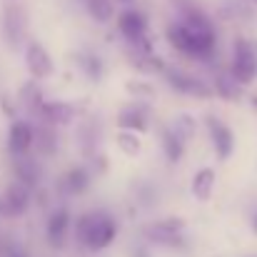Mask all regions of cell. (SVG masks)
<instances>
[{"instance_id":"1","label":"cell","mask_w":257,"mask_h":257,"mask_svg":"<svg viewBox=\"0 0 257 257\" xmlns=\"http://www.w3.org/2000/svg\"><path fill=\"white\" fill-rule=\"evenodd\" d=\"M165 35L175 50H180L190 58H197V60H210L215 53V45H217L215 28H212L210 18L200 8H192V5L182 8V20L170 23Z\"/></svg>"},{"instance_id":"2","label":"cell","mask_w":257,"mask_h":257,"mask_svg":"<svg viewBox=\"0 0 257 257\" xmlns=\"http://www.w3.org/2000/svg\"><path fill=\"white\" fill-rule=\"evenodd\" d=\"M75 237H78L80 245H85L90 250H105V247H110L115 242L117 225L102 210L87 212V215H80L78 222H75Z\"/></svg>"},{"instance_id":"3","label":"cell","mask_w":257,"mask_h":257,"mask_svg":"<svg viewBox=\"0 0 257 257\" xmlns=\"http://www.w3.org/2000/svg\"><path fill=\"white\" fill-rule=\"evenodd\" d=\"M230 75L237 80V85H250L257 78V55L255 45L245 38H237L232 45V68Z\"/></svg>"},{"instance_id":"4","label":"cell","mask_w":257,"mask_h":257,"mask_svg":"<svg viewBox=\"0 0 257 257\" xmlns=\"http://www.w3.org/2000/svg\"><path fill=\"white\" fill-rule=\"evenodd\" d=\"M182 232H185V220L180 217H168L145 227V237L160 247H182Z\"/></svg>"},{"instance_id":"5","label":"cell","mask_w":257,"mask_h":257,"mask_svg":"<svg viewBox=\"0 0 257 257\" xmlns=\"http://www.w3.org/2000/svg\"><path fill=\"white\" fill-rule=\"evenodd\" d=\"M25 65H28L33 80H48L55 73V65H53L50 53L40 43H35V40L28 43V48H25Z\"/></svg>"},{"instance_id":"6","label":"cell","mask_w":257,"mask_h":257,"mask_svg":"<svg viewBox=\"0 0 257 257\" xmlns=\"http://www.w3.org/2000/svg\"><path fill=\"white\" fill-rule=\"evenodd\" d=\"M33 140H35V127H33L28 120H13V122H10V130H8V150H10L13 158L28 155L30 148H33Z\"/></svg>"},{"instance_id":"7","label":"cell","mask_w":257,"mask_h":257,"mask_svg":"<svg viewBox=\"0 0 257 257\" xmlns=\"http://www.w3.org/2000/svg\"><path fill=\"white\" fill-rule=\"evenodd\" d=\"M30 207V187H25L23 182H13L5 190V197L0 200V212L8 217H20L25 215V210Z\"/></svg>"},{"instance_id":"8","label":"cell","mask_w":257,"mask_h":257,"mask_svg":"<svg viewBox=\"0 0 257 257\" xmlns=\"http://www.w3.org/2000/svg\"><path fill=\"white\" fill-rule=\"evenodd\" d=\"M165 80L170 83V87H175L177 92H182V95H192V97H212L215 95V90L207 85V83H202V80H197V78H192V75H187V73H180V70H168L165 68Z\"/></svg>"},{"instance_id":"9","label":"cell","mask_w":257,"mask_h":257,"mask_svg":"<svg viewBox=\"0 0 257 257\" xmlns=\"http://www.w3.org/2000/svg\"><path fill=\"white\" fill-rule=\"evenodd\" d=\"M3 38L10 48H18L25 35V15L18 5H5L3 10Z\"/></svg>"},{"instance_id":"10","label":"cell","mask_w":257,"mask_h":257,"mask_svg":"<svg viewBox=\"0 0 257 257\" xmlns=\"http://www.w3.org/2000/svg\"><path fill=\"white\" fill-rule=\"evenodd\" d=\"M117 30H120L122 38L130 40V43L145 38V33H148V18H145V13H140V10H135V8L122 10V13L117 15Z\"/></svg>"},{"instance_id":"11","label":"cell","mask_w":257,"mask_h":257,"mask_svg":"<svg viewBox=\"0 0 257 257\" xmlns=\"http://www.w3.org/2000/svg\"><path fill=\"white\" fill-rule=\"evenodd\" d=\"M207 127H210V138H212V145H215V153H217V158L225 163L230 155H232V148H235V135H232V130L222 122V120H217V117H207Z\"/></svg>"},{"instance_id":"12","label":"cell","mask_w":257,"mask_h":257,"mask_svg":"<svg viewBox=\"0 0 257 257\" xmlns=\"http://www.w3.org/2000/svg\"><path fill=\"white\" fill-rule=\"evenodd\" d=\"M38 112H40L43 120H45L48 125H53V127L68 125V122H73V117H75V107H73L70 102H63V100H43L40 107H38Z\"/></svg>"},{"instance_id":"13","label":"cell","mask_w":257,"mask_h":257,"mask_svg":"<svg viewBox=\"0 0 257 257\" xmlns=\"http://www.w3.org/2000/svg\"><path fill=\"white\" fill-rule=\"evenodd\" d=\"M68 227H70V212L65 207L53 210L50 217H48V227H45L48 242L53 247H63L65 245V237H68Z\"/></svg>"},{"instance_id":"14","label":"cell","mask_w":257,"mask_h":257,"mask_svg":"<svg viewBox=\"0 0 257 257\" xmlns=\"http://www.w3.org/2000/svg\"><path fill=\"white\" fill-rule=\"evenodd\" d=\"M13 172H15V180L18 182H23L25 187H38V182H40V168H38V163L35 160H30L28 155H20V158H15V165H13Z\"/></svg>"},{"instance_id":"15","label":"cell","mask_w":257,"mask_h":257,"mask_svg":"<svg viewBox=\"0 0 257 257\" xmlns=\"http://www.w3.org/2000/svg\"><path fill=\"white\" fill-rule=\"evenodd\" d=\"M192 197L200 200V202H207L212 197V190H215V170L212 168H200L192 177Z\"/></svg>"},{"instance_id":"16","label":"cell","mask_w":257,"mask_h":257,"mask_svg":"<svg viewBox=\"0 0 257 257\" xmlns=\"http://www.w3.org/2000/svg\"><path fill=\"white\" fill-rule=\"evenodd\" d=\"M117 127L130 133H145L148 130V112L145 107H125L117 115Z\"/></svg>"},{"instance_id":"17","label":"cell","mask_w":257,"mask_h":257,"mask_svg":"<svg viewBox=\"0 0 257 257\" xmlns=\"http://www.w3.org/2000/svg\"><path fill=\"white\" fill-rule=\"evenodd\" d=\"M160 140H163V153H165L168 163H180L185 155V140H180L172 127H163Z\"/></svg>"},{"instance_id":"18","label":"cell","mask_w":257,"mask_h":257,"mask_svg":"<svg viewBox=\"0 0 257 257\" xmlns=\"http://www.w3.org/2000/svg\"><path fill=\"white\" fill-rule=\"evenodd\" d=\"M83 5L95 23H110L115 18V8L110 0H83Z\"/></svg>"},{"instance_id":"19","label":"cell","mask_w":257,"mask_h":257,"mask_svg":"<svg viewBox=\"0 0 257 257\" xmlns=\"http://www.w3.org/2000/svg\"><path fill=\"white\" fill-rule=\"evenodd\" d=\"M63 185L70 195H83L87 190V185H90V175H87L85 168H73V170H68Z\"/></svg>"},{"instance_id":"20","label":"cell","mask_w":257,"mask_h":257,"mask_svg":"<svg viewBox=\"0 0 257 257\" xmlns=\"http://www.w3.org/2000/svg\"><path fill=\"white\" fill-rule=\"evenodd\" d=\"M133 65L140 70V73H165V60L163 58H158L153 50L150 53H138L135 58H133Z\"/></svg>"},{"instance_id":"21","label":"cell","mask_w":257,"mask_h":257,"mask_svg":"<svg viewBox=\"0 0 257 257\" xmlns=\"http://www.w3.org/2000/svg\"><path fill=\"white\" fill-rule=\"evenodd\" d=\"M33 145H38V150H40L43 155H53V153L58 150V138H55L53 125H50V127H40V130H35V140H33Z\"/></svg>"},{"instance_id":"22","label":"cell","mask_w":257,"mask_h":257,"mask_svg":"<svg viewBox=\"0 0 257 257\" xmlns=\"http://www.w3.org/2000/svg\"><path fill=\"white\" fill-rule=\"evenodd\" d=\"M215 95L225 97V100H237V80L230 73H217L215 78Z\"/></svg>"},{"instance_id":"23","label":"cell","mask_w":257,"mask_h":257,"mask_svg":"<svg viewBox=\"0 0 257 257\" xmlns=\"http://www.w3.org/2000/svg\"><path fill=\"white\" fill-rule=\"evenodd\" d=\"M78 63H80L83 73H85L90 80H100V78H102V60H100L97 55H92V53H80V55H78Z\"/></svg>"},{"instance_id":"24","label":"cell","mask_w":257,"mask_h":257,"mask_svg":"<svg viewBox=\"0 0 257 257\" xmlns=\"http://www.w3.org/2000/svg\"><path fill=\"white\" fill-rule=\"evenodd\" d=\"M115 143H117V148H120L125 155H140V150H143L140 140H138V138H135V133H130V130H122V133H117Z\"/></svg>"},{"instance_id":"25","label":"cell","mask_w":257,"mask_h":257,"mask_svg":"<svg viewBox=\"0 0 257 257\" xmlns=\"http://www.w3.org/2000/svg\"><path fill=\"white\" fill-rule=\"evenodd\" d=\"M172 130H175V135H177L180 140L187 143V140L195 135V120H192L190 115H177L175 122H172Z\"/></svg>"},{"instance_id":"26","label":"cell","mask_w":257,"mask_h":257,"mask_svg":"<svg viewBox=\"0 0 257 257\" xmlns=\"http://www.w3.org/2000/svg\"><path fill=\"white\" fill-rule=\"evenodd\" d=\"M23 100H25L28 110H33V112H38V107H40V102H43L40 90H38L35 85H25L23 87Z\"/></svg>"},{"instance_id":"27","label":"cell","mask_w":257,"mask_h":257,"mask_svg":"<svg viewBox=\"0 0 257 257\" xmlns=\"http://www.w3.org/2000/svg\"><path fill=\"white\" fill-rule=\"evenodd\" d=\"M127 90L135 92V95H153L155 92L153 85H148V83H127Z\"/></svg>"},{"instance_id":"28","label":"cell","mask_w":257,"mask_h":257,"mask_svg":"<svg viewBox=\"0 0 257 257\" xmlns=\"http://www.w3.org/2000/svg\"><path fill=\"white\" fill-rule=\"evenodd\" d=\"M8 257H25V255H23V252H10Z\"/></svg>"},{"instance_id":"29","label":"cell","mask_w":257,"mask_h":257,"mask_svg":"<svg viewBox=\"0 0 257 257\" xmlns=\"http://www.w3.org/2000/svg\"><path fill=\"white\" fill-rule=\"evenodd\" d=\"M117 3H122V5H130V3H135V0H117Z\"/></svg>"},{"instance_id":"30","label":"cell","mask_w":257,"mask_h":257,"mask_svg":"<svg viewBox=\"0 0 257 257\" xmlns=\"http://www.w3.org/2000/svg\"><path fill=\"white\" fill-rule=\"evenodd\" d=\"M252 105H255V107H257V97H255V100H252Z\"/></svg>"},{"instance_id":"31","label":"cell","mask_w":257,"mask_h":257,"mask_svg":"<svg viewBox=\"0 0 257 257\" xmlns=\"http://www.w3.org/2000/svg\"><path fill=\"white\" fill-rule=\"evenodd\" d=\"M255 230H257V217H255Z\"/></svg>"}]
</instances>
